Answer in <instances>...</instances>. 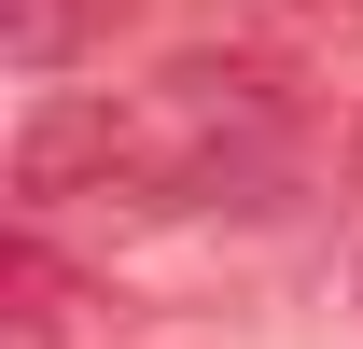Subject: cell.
Here are the masks:
<instances>
[{"mask_svg":"<svg viewBox=\"0 0 363 349\" xmlns=\"http://www.w3.org/2000/svg\"><path fill=\"white\" fill-rule=\"evenodd\" d=\"M14 196H140V98H43L14 126Z\"/></svg>","mask_w":363,"mask_h":349,"instance_id":"1","label":"cell"},{"mask_svg":"<svg viewBox=\"0 0 363 349\" xmlns=\"http://www.w3.org/2000/svg\"><path fill=\"white\" fill-rule=\"evenodd\" d=\"M126 14L140 0H0V56L14 70H84V56H112Z\"/></svg>","mask_w":363,"mask_h":349,"instance_id":"2","label":"cell"},{"mask_svg":"<svg viewBox=\"0 0 363 349\" xmlns=\"http://www.w3.org/2000/svg\"><path fill=\"white\" fill-rule=\"evenodd\" d=\"M266 14V43L294 56V70H335V56H363V0H252Z\"/></svg>","mask_w":363,"mask_h":349,"instance_id":"3","label":"cell"},{"mask_svg":"<svg viewBox=\"0 0 363 349\" xmlns=\"http://www.w3.org/2000/svg\"><path fill=\"white\" fill-rule=\"evenodd\" d=\"M0 279H14V321H28V336H56V321H70V265H56L43 238H14V252H0Z\"/></svg>","mask_w":363,"mask_h":349,"instance_id":"4","label":"cell"},{"mask_svg":"<svg viewBox=\"0 0 363 349\" xmlns=\"http://www.w3.org/2000/svg\"><path fill=\"white\" fill-rule=\"evenodd\" d=\"M350 196H363V112H350Z\"/></svg>","mask_w":363,"mask_h":349,"instance_id":"5","label":"cell"}]
</instances>
